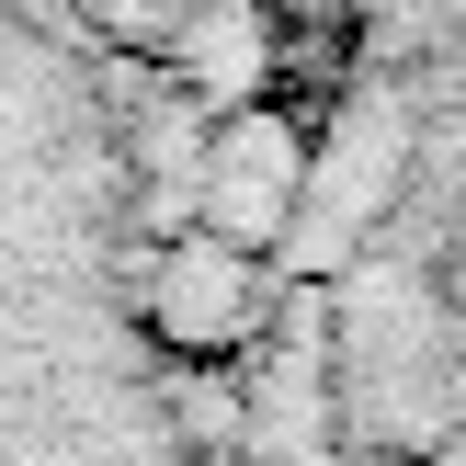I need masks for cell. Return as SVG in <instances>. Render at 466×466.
Masks as SVG:
<instances>
[{
  "instance_id": "6da1fadb",
  "label": "cell",
  "mask_w": 466,
  "mask_h": 466,
  "mask_svg": "<svg viewBox=\"0 0 466 466\" xmlns=\"http://www.w3.org/2000/svg\"><path fill=\"white\" fill-rule=\"evenodd\" d=\"M171 250V103L0 0V466H228Z\"/></svg>"
},
{
  "instance_id": "7a4b0ae2",
  "label": "cell",
  "mask_w": 466,
  "mask_h": 466,
  "mask_svg": "<svg viewBox=\"0 0 466 466\" xmlns=\"http://www.w3.org/2000/svg\"><path fill=\"white\" fill-rule=\"evenodd\" d=\"M103 57H126L159 103H217L239 80L296 68V46L330 23V0H46Z\"/></svg>"
}]
</instances>
